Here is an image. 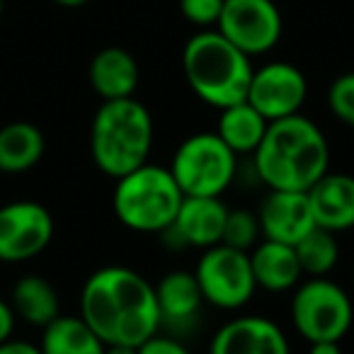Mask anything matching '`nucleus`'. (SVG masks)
Listing matches in <instances>:
<instances>
[{
  "label": "nucleus",
  "mask_w": 354,
  "mask_h": 354,
  "mask_svg": "<svg viewBox=\"0 0 354 354\" xmlns=\"http://www.w3.org/2000/svg\"><path fill=\"white\" fill-rule=\"evenodd\" d=\"M226 218L228 207L221 197H185L175 221L165 233H172L183 248L207 250L221 243Z\"/></svg>",
  "instance_id": "2eb2a0df"
},
{
  "label": "nucleus",
  "mask_w": 354,
  "mask_h": 354,
  "mask_svg": "<svg viewBox=\"0 0 354 354\" xmlns=\"http://www.w3.org/2000/svg\"><path fill=\"white\" fill-rule=\"evenodd\" d=\"M291 323L306 342H339L354 323V304L347 291L328 277H310L294 289Z\"/></svg>",
  "instance_id": "0eeeda50"
},
{
  "label": "nucleus",
  "mask_w": 354,
  "mask_h": 354,
  "mask_svg": "<svg viewBox=\"0 0 354 354\" xmlns=\"http://www.w3.org/2000/svg\"><path fill=\"white\" fill-rule=\"evenodd\" d=\"M167 170L185 197H221L236 180L238 156L216 131H204L177 146Z\"/></svg>",
  "instance_id": "423d86ee"
},
{
  "label": "nucleus",
  "mask_w": 354,
  "mask_h": 354,
  "mask_svg": "<svg viewBox=\"0 0 354 354\" xmlns=\"http://www.w3.org/2000/svg\"><path fill=\"white\" fill-rule=\"evenodd\" d=\"M194 277L209 306L221 310H238L250 304L257 284L252 277L250 252L236 250L223 243L207 248L194 267Z\"/></svg>",
  "instance_id": "6e6552de"
},
{
  "label": "nucleus",
  "mask_w": 354,
  "mask_h": 354,
  "mask_svg": "<svg viewBox=\"0 0 354 354\" xmlns=\"http://www.w3.org/2000/svg\"><path fill=\"white\" fill-rule=\"evenodd\" d=\"M46 151L44 133L32 122H10L0 129V172L20 175L39 165Z\"/></svg>",
  "instance_id": "aec40b11"
},
{
  "label": "nucleus",
  "mask_w": 354,
  "mask_h": 354,
  "mask_svg": "<svg viewBox=\"0 0 354 354\" xmlns=\"http://www.w3.org/2000/svg\"><path fill=\"white\" fill-rule=\"evenodd\" d=\"M41 330V354H104V342L80 315H59Z\"/></svg>",
  "instance_id": "4be33fe9"
},
{
  "label": "nucleus",
  "mask_w": 354,
  "mask_h": 354,
  "mask_svg": "<svg viewBox=\"0 0 354 354\" xmlns=\"http://www.w3.org/2000/svg\"><path fill=\"white\" fill-rule=\"evenodd\" d=\"M104 354H138V347H131V344H104Z\"/></svg>",
  "instance_id": "7c9ffc66"
},
{
  "label": "nucleus",
  "mask_w": 354,
  "mask_h": 354,
  "mask_svg": "<svg viewBox=\"0 0 354 354\" xmlns=\"http://www.w3.org/2000/svg\"><path fill=\"white\" fill-rule=\"evenodd\" d=\"M308 354H342L337 339H320V342H308Z\"/></svg>",
  "instance_id": "c756f323"
},
{
  "label": "nucleus",
  "mask_w": 354,
  "mask_h": 354,
  "mask_svg": "<svg viewBox=\"0 0 354 354\" xmlns=\"http://www.w3.org/2000/svg\"><path fill=\"white\" fill-rule=\"evenodd\" d=\"M267 127H270V122L245 100L218 109L216 133L236 156L255 153L260 141L265 138Z\"/></svg>",
  "instance_id": "412c9836"
},
{
  "label": "nucleus",
  "mask_w": 354,
  "mask_h": 354,
  "mask_svg": "<svg viewBox=\"0 0 354 354\" xmlns=\"http://www.w3.org/2000/svg\"><path fill=\"white\" fill-rule=\"evenodd\" d=\"M185 194L167 167L143 162L117 180L112 194L114 216L136 233H165L172 226Z\"/></svg>",
  "instance_id": "39448f33"
},
{
  "label": "nucleus",
  "mask_w": 354,
  "mask_h": 354,
  "mask_svg": "<svg viewBox=\"0 0 354 354\" xmlns=\"http://www.w3.org/2000/svg\"><path fill=\"white\" fill-rule=\"evenodd\" d=\"M306 97H308V83L299 66L272 61L252 71L245 102L252 104L267 122H277L301 114Z\"/></svg>",
  "instance_id": "9b49d317"
},
{
  "label": "nucleus",
  "mask_w": 354,
  "mask_h": 354,
  "mask_svg": "<svg viewBox=\"0 0 354 354\" xmlns=\"http://www.w3.org/2000/svg\"><path fill=\"white\" fill-rule=\"evenodd\" d=\"M294 248L304 277H328L339 260L337 233H330L318 226L310 228Z\"/></svg>",
  "instance_id": "5701e85b"
},
{
  "label": "nucleus",
  "mask_w": 354,
  "mask_h": 354,
  "mask_svg": "<svg viewBox=\"0 0 354 354\" xmlns=\"http://www.w3.org/2000/svg\"><path fill=\"white\" fill-rule=\"evenodd\" d=\"M260 218H257L255 212H250V209H228V218L221 238L223 245L250 252L260 243Z\"/></svg>",
  "instance_id": "b1692460"
},
{
  "label": "nucleus",
  "mask_w": 354,
  "mask_h": 354,
  "mask_svg": "<svg viewBox=\"0 0 354 354\" xmlns=\"http://www.w3.org/2000/svg\"><path fill=\"white\" fill-rule=\"evenodd\" d=\"M216 30L252 59L279 44L284 22L274 0H223Z\"/></svg>",
  "instance_id": "1a4fd4ad"
},
{
  "label": "nucleus",
  "mask_w": 354,
  "mask_h": 354,
  "mask_svg": "<svg viewBox=\"0 0 354 354\" xmlns=\"http://www.w3.org/2000/svg\"><path fill=\"white\" fill-rule=\"evenodd\" d=\"M88 78L95 93L102 97V102L107 100H124L133 97L138 88V78L141 71L138 64L127 49L122 46H107L100 49L93 56L88 68Z\"/></svg>",
  "instance_id": "a211bd4d"
},
{
  "label": "nucleus",
  "mask_w": 354,
  "mask_h": 354,
  "mask_svg": "<svg viewBox=\"0 0 354 354\" xmlns=\"http://www.w3.org/2000/svg\"><path fill=\"white\" fill-rule=\"evenodd\" d=\"M352 281H354V267H352Z\"/></svg>",
  "instance_id": "72a5a7b5"
},
{
  "label": "nucleus",
  "mask_w": 354,
  "mask_h": 354,
  "mask_svg": "<svg viewBox=\"0 0 354 354\" xmlns=\"http://www.w3.org/2000/svg\"><path fill=\"white\" fill-rule=\"evenodd\" d=\"M138 354H192L189 347L180 337H172L167 333H156L143 344H138Z\"/></svg>",
  "instance_id": "bb28decb"
},
{
  "label": "nucleus",
  "mask_w": 354,
  "mask_h": 354,
  "mask_svg": "<svg viewBox=\"0 0 354 354\" xmlns=\"http://www.w3.org/2000/svg\"><path fill=\"white\" fill-rule=\"evenodd\" d=\"M156 286L158 313H160V333L183 339L199 325L204 308V296L197 284L194 272L175 270L160 277Z\"/></svg>",
  "instance_id": "f8f14e48"
},
{
  "label": "nucleus",
  "mask_w": 354,
  "mask_h": 354,
  "mask_svg": "<svg viewBox=\"0 0 354 354\" xmlns=\"http://www.w3.org/2000/svg\"><path fill=\"white\" fill-rule=\"evenodd\" d=\"M257 218H260L262 238L286 245H296L315 226L306 192H289V189H270L265 202L260 204Z\"/></svg>",
  "instance_id": "4468645a"
},
{
  "label": "nucleus",
  "mask_w": 354,
  "mask_h": 354,
  "mask_svg": "<svg viewBox=\"0 0 354 354\" xmlns=\"http://www.w3.org/2000/svg\"><path fill=\"white\" fill-rule=\"evenodd\" d=\"M10 306L20 320L35 328H46L61 315L59 291L46 277L25 274L10 291Z\"/></svg>",
  "instance_id": "6ab92c4d"
},
{
  "label": "nucleus",
  "mask_w": 354,
  "mask_h": 354,
  "mask_svg": "<svg viewBox=\"0 0 354 354\" xmlns=\"http://www.w3.org/2000/svg\"><path fill=\"white\" fill-rule=\"evenodd\" d=\"M80 318L104 344L138 347L160 333L156 286L131 267H102L85 279Z\"/></svg>",
  "instance_id": "f257e3e1"
},
{
  "label": "nucleus",
  "mask_w": 354,
  "mask_h": 354,
  "mask_svg": "<svg viewBox=\"0 0 354 354\" xmlns=\"http://www.w3.org/2000/svg\"><path fill=\"white\" fill-rule=\"evenodd\" d=\"M328 107L344 127L354 129V71L333 80L328 90Z\"/></svg>",
  "instance_id": "393cba45"
},
{
  "label": "nucleus",
  "mask_w": 354,
  "mask_h": 354,
  "mask_svg": "<svg viewBox=\"0 0 354 354\" xmlns=\"http://www.w3.org/2000/svg\"><path fill=\"white\" fill-rule=\"evenodd\" d=\"M0 17H3V0H0Z\"/></svg>",
  "instance_id": "473e14b6"
},
{
  "label": "nucleus",
  "mask_w": 354,
  "mask_h": 354,
  "mask_svg": "<svg viewBox=\"0 0 354 354\" xmlns=\"http://www.w3.org/2000/svg\"><path fill=\"white\" fill-rule=\"evenodd\" d=\"M209 354H291L289 339L265 315H241L214 333Z\"/></svg>",
  "instance_id": "ddd939ff"
},
{
  "label": "nucleus",
  "mask_w": 354,
  "mask_h": 354,
  "mask_svg": "<svg viewBox=\"0 0 354 354\" xmlns=\"http://www.w3.org/2000/svg\"><path fill=\"white\" fill-rule=\"evenodd\" d=\"M153 148V117L136 97L107 100L90 127V153L100 172L119 180L148 162Z\"/></svg>",
  "instance_id": "7ed1b4c3"
},
{
  "label": "nucleus",
  "mask_w": 354,
  "mask_h": 354,
  "mask_svg": "<svg viewBox=\"0 0 354 354\" xmlns=\"http://www.w3.org/2000/svg\"><path fill=\"white\" fill-rule=\"evenodd\" d=\"M56 6H64V8H80V6H85L88 0H54Z\"/></svg>",
  "instance_id": "2f4dec72"
},
{
  "label": "nucleus",
  "mask_w": 354,
  "mask_h": 354,
  "mask_svg": "<svg viewBox=\"0 0 354 354\" xmlns=\"http://www.w3.org/2000/svg\"><path fill=\"white\" fill-rule=\"evenodd\" d=\"M15 325H17V315H15V310H12L10 301L0 299V344L12 337Z\"/></svg>",
  "instance_id": "cd10ccee"
},
{
  "label": "nucleus",
  "mask_w": 354,
  "mask_h": 354,
  "mask_svg": "<svg viewBox=\"0 0 354 354\" xmlns=\"http://www.w3.org/2000/svg\"><path fill=\"white\" fill-rule=\"evenodd\" d=\"M221 10L223 0H180V12L185 15V20L202 27V30L216 27Z\"/></svg>",
  "instance_id": "a878e982"
},
{
  "label": "nucleus",
  "mask_w": 354,
  "mask_h": 354,
  "mask_svg": "<svg viewBox=\"0 0 354 354\" xmlns=\"http://www.w3.org/2000/svg\"><path fill=\"white\" fill-rule=\"evenodd\" d=\"M183 71L202 102L223 109L245 100L255 68L250 56L233 46L218 30H202L185 44Z\"/></svg>",
  "instance_id": "20e7f679"
},
{
  "label": "nucleus",
  "mask_w": 354,
  "mask_h": 354,
  "mask_svg": "<svg viewBox=\"0 0 354 354\" xmlns=\"http://www.w3.org/2000/svg\"><path fill=\"white\" fill-rule=\"evenodd\" d=\"M250 267L257 289L272 291V294H284V291L296 289L304 279L296 248L286 245V243L267 241V238H262L250 250Z\"/></svg>",
  "instance_id": "f3484780"
},
{
  "label": "nucleus",
  "mask_w": 354,
  "mask_h": 354,
  "mask_svg": "<svg viewBox=\"0 0 354 354\" xmlns=\"http://www.w3.org/2000/svg\"><path fill=\"white\" fill-rule=\"evenodd\" d=\"M0 354H41L39 344L25 342V339H6L0 344Z\"/></svg>",
  "instance_id": "c85d7f7f"
},
{
  "label": "nucleus",
  "mask_w": 354,
  "mask_h": 354,
  "mask_svg": "<svg viewBox=\"0 0 354 354\" xmlns=\"http://www.w3.org/2000/svg\"><path fill=\"white\" fill-rule=\"evenodd\" d=\"M252 158L260 183L270 189L308 192L330 170L328 138L304 114L270 122Z\"/></svg>",
  "instance_id": "f03ea898"
},
{
  "label": "nucleus",
  "mask_w": 354,
  "mask_h": 354,
  "mask_svg": "<svg viewBox=\"0 0 354 354\" xmlns=\"http://www.w3.org/2000/svg\"><path fill=\"white\" fill-rule=\"evenodd\" d=\"M54 238V216L39 202L17 199L0 207V262L17 265L41 255Z\"/></svg>",
  "instance_id": "9d476101"
},
{
  "label": "nucleus",
  "mask_w": 354,
  "mask_h": 354,
  "mask_svg": "<svg viewBox=\"0 0 354 354\" xmlns=\"http://www.w3.org/2000/svg\"><path fill=\"white\" fill-rule=\"evenodd\" d=\"M313 223L330 233H344L354 228V175L325 172L306 192Z\"/></svg>",
  "instance_id": "dca6fc26"
}]
</instances>
